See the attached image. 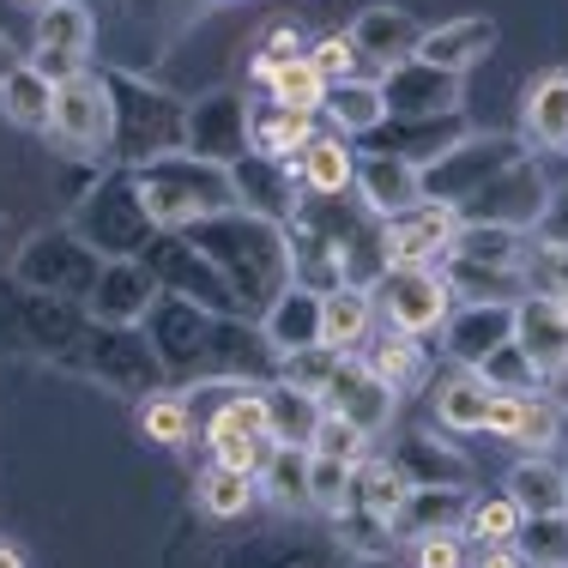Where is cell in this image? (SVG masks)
I'll return each mask as SVG.
<instances>
[{"label": "cell", "mask_w": 568, "mask_h": 568, "mask_svg": "<svg viewBox=\"0 0 568 568\" xmlns=\"http://www.w3.org/2000/svg\"><path fill=\"white\" fill-rule=\"evenodd\" d=\"M133 194H140L145 224L175 230V224L236 212V175H230V164H212V158H194V152H158L133 170Z\"/></svg>", "instance_id": "1"}, {"label": "cell", "mask_w": 568, "mask_h": 568, "mask_svg": "<svg viewBox=\"0 0 568 568\" xmlns=\"http://www.w3.org/2000/svg\"><path fill=\"white\" fill-rule=\"evenodd\" d=\"M194 248L206 261H219V273L230 284L254 296V303H273V296L291 291V236H278L273 219H248V212H219V219H200L194 224Z\"/></svg>", "instance_id": "2"}, {"label": "cell", "mask_w": 568, "mask_h": 568, "mask_svg": "<svg viewBox=\"0 0 568 568\" xmlns=\"http://www.w3.org/2000/svg\"><path fill=\"white\" fill-rule=\"evenodd\" d=\"M454 315V291L436 266H387L382 273V321L394 333H412V339H429L442 333Z\"/></svg>", "instance_id": "3"}, {"label": "cell", "mask_w": 568, "mask_h": 568, "mask_svg": "<svg viewBox=\"0 0 568 568\" xmlns=\"http://www.w3.org/2000/svg\"><path fill=\"white\" fill-rule=\"evenodd\" d=\"M49 133H55L67 152H103V145L115 140V91H110V79H98L91 67L73 73V79H61Z\"/></svg>", "instance_id": "4"}, {"label": "cell", "mask_w": 568, "mask_h": 568, "mask_svg": "<svg viewBox=\"0 0 568 568\" xmlns=\"http://www.w3.org/2000/svg\"><path fill=\"white\" fill-rule=\"evenodd\" d=\"M550 212V182L538 164H526V158H514L503 175H490V182L478 187V194L459 206V224H508V230H526V224H545Z\"/></svg>", "instance_id": "5"}, {"label": "cell", "mask_w": 568, "mask_h": 568, "mask_svg": "<svg viewBox=\"0 0 568 568\" xmlns=\"http://www.w3.org/2000/svg\"><path fill=\"white\" fill-rule=\"evenodd\" d=\"M514 158H520L514 140H478V133H466L454 152H442L436 164L424 170V200H442V206L459 212L484 182H490V175H503Z\"/></svg>", "instance_id": "6"}, {"label": "cell", "mask_w": 568, "mask_h": 568, "mask_svg": "<svg viewBox=\"0 0 568 568\" xmlns=\"http://www.w3.org/2000/svg\"><path fill=\"white\" fill-rule=\"evenodd\" d=\"M91 37H98V24H91V7H79V0H49L43 12H37V49H31V67L43 79H73L91 67Z\"/></svg>", "instance_id": "7"}, {"label": "cell", "mask_w": 568, "mask_h": 568, "mask_svg": "<svg viewBox=\"0 0 568 568\" xmlns=\"http://www.w3.org/2000/svg\"><path fill=\"white\" fill-rule=\"evenodd\" d=\"M454 230H459V212L442 206V200H424V206L405 212V219H387L382 261L387 266H436V261H448Z\"/></svg>", "instance_id": "8"}, {"label": "cell", "mask_w": 568, "mask_h": 568, "mask_svg": "<svg viewBox=\"0 0 568 568\" xmlns=\"http://www.w3.org/2000/svg\"><path fill=\"white\" fill-rule=\"evenodd\" d=\"M321 412H333V417H351L357 429H387V417H394V387L382 382V375L369 369L363 357H339V369H333V382L321 387Z\"/></svg>", "instance_id": "9"}, {"label": "cell", "mask_w": 568, "mask_h": 568, "mask_svg": "<svg viewBox=\"0 0 568 568\" xmlns=\"http://www.w3.org/2000/svg\"><path fill=\"white\" fill-rule=\"evenodd\" d=\"M382 98H387V115H405V121H442L459 110V79L442 73V67H424V61H399L382 73Z\"/></svg>", "instance_id": "10"}, {"label": "cell", "mask_w": 568, "mask_h": 568, "mask_svg": "<svg viewBox=\"0 0 568 568\" xmlns=\"http://www.w3.org/2000/svg\"><path fill=\"white\" fill-rule=\"evenodd\" d=\"M514 345L526 351V363H532L545 382L568 369V321H562V303H557V296L526 291L520 303H514Z\"/></svg>", "instance_id": "11"}, {"label": "cell", "mask_w": 568, "mask_h": 568, "mask_svg": "<svg viewBox=\"0 0 568 568\" xmlns=\"http://www.w3.org/2000/svg\"><path fill=\"white\" fill-rule=\"evenodd\" d=\"M363 194V206L382 212V219H405V212L424 206V170L405 164L394 152H369L357 164V182H351Z\"/></svg>", "instance_id": "12"}, {"label": "cell", "mask_w": 568, "mask_h": 568, "mask_svg": "<svg viewBox=\"0 0 568 568\" xmlns=\"http://www.w3.org/2000/svg\"><path fill=\"white\" fill-rule=\"evenodd\" d=\"M448 357L459 369H478L484 357H496L514 339V303H466L448 315Z\"/></svg>", "instance_id": "13"}, {"label": "cell", "mask_w": 568, "mask_h": 568, "mask_svg": "<svg viewBox=\"0 0 568 568\" xmlns=\"http://www.w3.org/2000/svg\"><path fill=\"white\" fill-rule=\"evenodd\" d=\"M152 303H158V278L145 273L140 261H128V254L110 261L98 273V284H91V315L110 321V327H133Z\"/></svg>", "instance_id": "14"}, {"label": "cell", "mask_w": 568, "mask_h": 568, "mask_svg": "<svg viewBox=\"0 0 568 568\" xmlns=\"http://www.w3.org/2000/svg\"><path fill=\"white\" fill-rule=\"evenodd\" d=\"M369 339H375V296L363 284L321 291V345H333L339 357H357Z\"/></svg>", "instance_id": "15"}, {"label": "cell", "mask_w": 568, "mask_h": 568, "mask_svg": "<svg viewBox=\"0 0 568 568\" xmlns=\"http://www.w3.org/2000/svg\"><path fill=\"white\" fill-rule=\"evenodd\" d=\"M351 43H357L363 61H375L387 73V67H399V61L417 55L424 31H417V19H412V12H399V7H369V12H357V24H351Z\"/></svg>", "instance_id": "16"}, {"label": "cell", "mask_w": 568, "mask_h": 568, "mask_svg": "<svg viewBox=\"0 0 568 568\" xmlns=\"http://www.w3.org/2000/svg\"><path fill=\"white\" fill-rule=\"evenodd\" d=\"M490 43H496V19H448V24H436V31H424L417 61L459 79L466 67H478L484 55H490Z\"/></svg>", "instance_id": "17"}, {"label": "cell", "mask_w": 568, "mask_h": 568, "mask_svg": "<svg viewBox=\"0 0 568 568\" xmlns=\"http://www.w3.org/2000/svg\"><path fill=\"white\" fill-rule=\"evenodd\" d=\"M466 508H471V496L459 490V484H412V496H405V508L394 514L387 532H405V538L459 532V526H466Z\"/></svg>", "instance_id": "18"}, {"label": "cell", "mask_w": 568, "mask_h": 568, "mask_svg": "<svg viewBox=\"0 0 568 568\" xmlns=\"http://www.w3.org/2000/svg\"><path fill=\"white\" fill-rule=\"evenodd\" d=\"M266 345L284 351V357L321 345V291L291 284L284 296H273V303H266Z\"/></svg>", "instance_id": "19"}, {"label": "cell", "mask_w": 568, "mask_h": 568, "mask_svg": "<svg viewBox=\"0 0 568 568\" xmlns=\"http://www.w3.org/2000/svg\"><path fill=\"white\" fill-rule=\"evenodd\" d=\"M321 115H327L333 133H345V140H357V133H382V121H387L382 79H333Z\"/></svg>", "instance_id": "20"}, {"label": "cell", "mask_w": 568, "mask_h": 568, "mask_svg": "<svg viewBox=\"0 0 568 568\" xmlns=\"http://www.w3.org/2000/svg\"><path fill=\"white\" fill-rule=\"evenodd\" d=\"M526 133L550 152H568V67H550L526 85Z\"/></svg>", "instance_id": "21"}, {"label": "cell", "mask_w": 568, "mask_h": 568, "mask_svg": "<svg viewBox=\"0 0 568 568\" xmlns=\"http://www.w3.org/2000/svg\"><path fill=\"white\" fill-rule=\"evenodd\" d=\"M296 175H303V187L315 200H339L351 182H357V158H351L345 140H333V133H315V140L303 145V158L291 164Z\"/></svg>", "instance_id": "22"}, {"label": "cell", "mask_w": 568, "mask_h": 568, "mask_svg": "<svg viewBox=\"0 0 568 568\" xmlns=\"http://www.w3.org/2000/svg\"><path fill=\"white\" fill-rule=\"evenodd\" d=\"M0 115L24 133H43L49 115H55V79H43L31 61H19L7 73V85H0Z\"/></svg>", "instance_id": "23"}, {"label": "cell", "mask_w": 568, "mask_h": 568, "mask_svg": "<svg viewBox=\"0 0 568 568\" xmlns=\"http://www.w3.org/2000/svg\"><path fill=\"white\" fill-rule=\"evenodd\" d=\"M508 496L520 503V514H562L568 508V471L550 466V454H526L508 471Z\"/></svg>", "instance_id": "24"}, {"label": "cell", "mask_w": 568, "mask_h": 568, "mask_svg": "<svg viewBox=\"0 0 568 568\" xmlns=\"http://www.w3.org/2000/svg\"><path fill=\"white\" fill-rule=\"evenodd\" d=\"M436 424L442 429H484V405H490V382H484L478 369H454V375H442L436 382Z\"/></svg>", "instance_id": "25"}, {"label": "cell", "mask_w": 568, "mask_h": 568, "mask_svg": "<svg viewBox=\"0 0 568 568\" xmlns=\"http://www.w3.org/2000/svg\"><path fill=\"white\" fill-rule=\"evenodd\" d=\"M526 236L508 224H459L448 261H471V266H503V273H520Z\"/></svg>", "instance_id": "26"}, {"label": "cell", "mask_w": 568, "mask_h": 568, "mask_svg": "<svg viewBox=\"0 0 568 568\" xmlns=\"http://www.w3.org/2000/svg\"><path fill=\"white\" fill-rule=\"evenodd\" d=\"M315 140V115H296V110H273L261 121H248V152L266 158V164H284L291 170L303 158V145Z\"/></svg>", "instance_id": "27"}, {"label": "cell", "mask_w": 568, "mask_h": 568, "mask_svg": "<svg viewBox=\"0 0 568 568\" xmlns=\"http://www.w3.org/2000/svg\"><path fill=\"white\" fill-rule=\"evenodd\" d=\"M266 405H273V442L278 448H315V424H321V399L315 394L278 382L273 394H266Z\"/></svg>", "instance_id": "28"}, {"label": "cell", "mask_w": 568, "mask_h": 568, "mask_svg": "<svg viewBox=\"0 0 568 568\" xmlns=\"http://www.w3.org/2000/svg\"><path fill=\"white\" fill-rule=\"evenodd\" d=\"M254 490L273 496L278 508H303L308 503V448H278L261 459V471H254Z\"/></svg>", "instance_id": "29"}, {"label": "cell", "mask_w": 568, "mask_h": 568, "mask_svg": "<svg viewBox=\"0 0 568 568\" xmlns=\"http://www.w3.org/2000/svg\"><path fill=\"white\" fill-rule=\"evenodd\" d=\"M273 110H296V115H321V103H327V73H321L308 55H291L278 61L273 73Z\"/></svg>", "instance_id": "30"}, {"label": "cell", "mask_w": 568, "mask_h": 568, "mask_svg": "<svg viewBox=\"0 0 568 568\" xmlns=\"http://www.w3.org/2000/svg\"><path fill=\"white\" fill-rule=\"evenodd\" d=\"M363 363H369L394 394H412V387L424 382V339H412V333H382Z\"/></svg>", "instance_id": "31"}, {"label": "cell", "mask_w": 568, "mask_h": 568, "mask_svg": "<svg viewBox=\"0 0 568 568\" xmlns=\"http://www.w3.org/2000/svg\"><path fill=\"white\" fill-rule=\"evenodd\" d=\"M442 278H448L454 296H466V303H520V273H503V266H471V261H448L442 266Z\"/></svg>", "instance_id": "32"}, {"label": "cell", "mask_w": 568, "mask_h": 568, "mask_svg": "<svg viewBox=\"0 0 568 568\" xmlns=\"http://www.w3.org/2000/svg\"><path fill=\"white\" fill-rule=\"evenodd\" d=\"M405 496H412V478H405L394 459H363V466H357V503L369 508L382 526H394V514L405 508Z\"/></svg>", "instance_id": "33"}, {"label": "cell", "mask_w": 568, "mask_h": 568, "mask_svg": "<svg viewBox=\"0 0 568 568\" xmlns=\"http://www.w3.org/2000/svg\"><path fill=\"white\" fill-rule=\"evenodd\" d=\"M394 466H399L412 484H459V478H466V459L448 454L442 442H429V436H399Z\"/></svg>", "instance_id": "34"}, {"label": "cell", "mask_w": 568, "mask_h": 568, "mask_svg": "<svg viewBox=\"0 0 568 568\" xmlns=\"http://www.w3.org/2000/svg\"><path fill=\"white\" fill-rule=\"evenodd\" d=\"M514 550L532 568H568V508L562 514H526Z\"/></svg>", "instance_id": "35"}, {"label": "cell", "mask_w": 568, "mask_h": 568, "mask_svg": "<svg viewBox=\"0 0 568 568\" xmlns=\"http://www.w3.org/2000/svg\"><path fill=\"white\" fill-rule=\"evenodd\" d=\"M254 478H242V471H230V466H206L200 471V490H194V503L212 514V520H236V514H248L254 503Z\"/></svg>", "instance_id": "36"}, {"label": "cell", "mask_w": 568, "mask_h": 568, "mask_svg": "<svg viewBox=\"0 0 568 568\" xmlns=\"http://www.w3.org/2000/svg\"><path fill=\"white\" fill-rule=\"evenodd\" d=\"M520 503H514V496L503 490V496H484V503H471L466 508V526H459V532L466 538H478L484 550L490 545H514V538H520Z\"/></svg>", "instance_id": "37"}, {"label": "cell", "mask_w": 568, "mask_h": 568, "mask_svg": "<svg viewBox=\"0 0 568 568\" xmlns=\"http://www.w3.org/2000/svg\"><path fill=\"white\" fill-rule=\"evenodd\" d=\"M562 436H568V405H562V399H532V394H526L520 429H514V448H526V454H550Z\"/></svg>", "instance_id": "38"}, {"label": "cell", "mask_w": 568, "mask_h": 568, "mask_svg": "<svg viewBox=\"0 0 568 568\" xmlns=\"http://www.w3.org/2000/svg\"><path fill=\"white\" fill-rule=\"evenodd\" d=\"M140 436L158 442V448H175V442L194 436V405L175 399V394H158L140 405Z\"/></svg>", "instance_id": "39"}, {"label": "cell", "mask_w": 568, "mask_h": 568, "mask_svg": "<svg viewBox=\"0 0 568 568\" xmlns=\"http://www.w3.org/2000/svg\"><path fill=\"white\" fill-rule=\"evenodd\" d=\"M351 496H357V466H345V459H327V454H308V503L345 514Z\"/></svg>", "instance_id": "40"}, {"label": "cell", "mask_w": 568, "mask_h": 568, "mask_svg": "<svg viewBox=\"0 0 568 568\" xmlns=\"http://www.w3.org/2000/svg\"><path fill=\"white\" fill-rule=\"evenodd\" d=\"M206 448H212V466H230V471H242V478H254L261 459L273 454V442H254V436H242V429L206 424Z\"/></svg>", "instance_id": "41"}, {"label": "cell", "mask_w": 568, "mask_h": 568, "mask_svg": "<svg viewBox=\"0 0 568 568\" xmlns=\"http://www.w3.org/2000/svg\"><path fill=\"white\" fill-rule=\"evenodd\" d=\"M308 454H327V459H345V466H363V459H369V429H357L351 417L321 412V424H315V448H308Z\"/></svg>", "instance_id": "42"}, {"label": "cell", "mask_w": 568, "mask_h": 568, "mask_svg": "<svg viewBox=\"0 0 568 568\" xmlns=\"http://www.w3.org/2000/svg\"><path fill=\"white\" fill-rule=\"evenodd\" d=\"M520 278L538 284V296H562L568 291V242H545V236H538V248L520 254Z\"/></svg>", "instance_id": "43"}, {"label": "cell", "mask_w": 568, "mask_h": 568, "mask_svg": "<svg viewBox=\"0 0 568 568\" xmlns=\"http://www.w3.org/2000/svg\"><path fill=\"white\" fill-rule=\"evenodd\" d=\"M212 424L242 429V436H254V442H273V405H266V394H230L219 412H212Z\"/></svg>", "instance_id": "44"}, {"label": "cell", "mask_w": 568, "mask_h": 568, "mask_svg": "<svg viewBox=\"0 0 568 568\" xmlns=\"http://www.w3.org/2000/svg\"><path fill=\"white\" fill-rule=\"evenodd\" d=\"M478 375L496 387V394H526V387L545 382V375H538L532 363H526V351L514 345V339H508L503 351H496V357H484V363H478Z\"/></svg>", "instance_id": "45"}, {"label": "cell", "mask_w": 568, "mask_h": 568, "mask_svg": "<svg viewBox=\"0 0 568 568\" xmlns=\"http://www.w3.org/2000/svg\"><path fill=\"white\" fill-rule=\"evenodd\" d=\"M333 369H339V351L333 345H308V351H291V357H284V382L303 387V394H321V387L333 382Z\"/></svg>", "instance_id": "46"}, {"label": "cell", "mask_w": 568, "mask_h": 568, "mask_svg": "<svg viewBox=\"0 0 568 568\" xmlns=\"http://www.w3.org/2000/svg\"><path fill=\"white\" fill-rule=\"evenodd\" d=\"M308 61L321 67V73H327V85L333 79H357V43H351V31H333V37H321L315 49H308Z\"/></svg>", "instance_id": "47"}, {"label": "cell", "mask_w": 568, "mask_h": 568, "mask_svg": "<svg viewBox=\"0 0 568 568\" xmlns=\"http://www.w3.org/2000/svg\"><path fill=\"white\" fill-rule=\"evenodd\" d=\"M412 557L417 568H466V545H459V532H424L412 538Z\"/></svg>", "instance_id": "48"}, {"label": "cell", "mask_w": 568, "mask_h": 568, "mask_svg": "<svg viewBox=\"0 0 568 568\" xmlns=\"http://www.w3.org/2000/svg\"><path fill=\"white\" fill-rule=\"evenodd\" d=\"M520 412H526V394H496V387H490V405H484V436L514 442V429H520Z\"/></svg>", "instance_id": "49"}, {"label": "cell", "mask_w": 568, "mask_h": 568, "mask_svg": "<svg viewBox=\"0 0 568 568\" xmlns=\"http://www.w3.org/2000/svg\"><path fill=\"white\" fill-rule=\"evenodd\" d=\"M266 55H273V61L303 55V37H296V24H273V31H266Z\"/></svg>", "instance_id": "50"}, {"label": "cell", "mask_w": 568, "mask_h": 568, "mask_svg": "<svg viewBox=\"0 0 568 568\" xmlns=\"http://www.w3.org/2000/svg\"><path fill=\"white\" fill-rule=\"evenodd\" d=\"M478 568H526V562H520V550H514V545H490L478 557Z\"/></svg>", "instance_id": "51"}, {"label": "cell", "mask_w": 568, "mask_h": 568, "mask_svg": "<svg viewBox=\"0 0 568 568\" xmlns=\"http://www.w3.org/2000/svg\"><path fill=\"white\" fill-rule=\"evenodd\" d=\"M12 67H19V49H12L7 37H0V85H7V73H12Z\"/></svg>", "instance_id": "52"}, {"label": "cell", "mask_w": 568, "mask_h": 568, "mask_svg": "<svg viewBox=\"0 0 568 568\" xmlns=\"http://www.w3.org/2000/svg\"><path fill=\"white\" fill-rule=\"evenodd\" d=\"M273 73H278V61H273V55L254 61V85H273Z\"/></svg>", "instance_id": "53"}, {"label": "cell", "mask_w": 568, "mask_h": 568, "mask_svg": "<svg viewBox=\"0 0 568 568\" xmlns=\"http://www.w3.org/2000/svg\"><path fill=\"white\" fill-rule=\"evenodd\" d=\"M0 568H24V550L7 545V538H0Z\"/></svg>", "instance_id": "54"}, {"label": "cell", "mask_w": 568, "mask_h": 568, "mask_svg": "<svg viewBox=\"0 0 568 568\" xmlns=\"http://www.w3.org/2000/svg\"><path fill=\"white\" fill-rule=\"evenodd\" d=\"M557 303H562V321H568V291H562V296H557Z\"/></svg>", "instance_id": "55"}, {"label": "cell", "mask_w": 568, "mask_h": 568, "mask_svg": "<svg viewBox=\"0 0 568 568\" xmlns=\"http://www.w3.org/2000/svg\"><path fill=\"white\" fill-rule=\"evenodd\" d=\"M24 7H37V12H43V7H49V0H24Z\"/></svg>", "instance_id": "56"}]
</instances>
